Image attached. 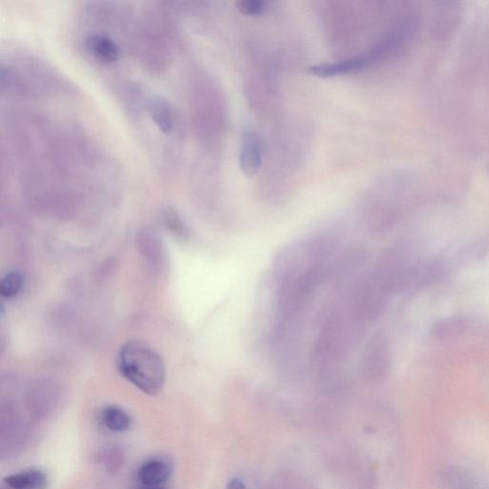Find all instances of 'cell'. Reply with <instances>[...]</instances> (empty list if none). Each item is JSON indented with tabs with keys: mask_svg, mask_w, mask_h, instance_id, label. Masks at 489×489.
I'll use <instances>...</instances> for the list:
<instances>
[{
	"mask_svg": "<svg viewBox=\"0 0 489 489\" xmlns=\"http://www.w3.org/2000/svg\"><path fill=\"white\" fill-rule=\"evenodd\" d=\"M117 367L126 381L148 395H158L165 386V362L146 343L133 340L123 344L117 355Z\"/></svg>",
	"mask_w": 489,
	"mask_h": 489,
	"instance_id": "obj_1",
	"label": "cell"
},
{
	"mask_svg": "<svg viewBox=\"0 0 489 489\" xmlns=\"http://www.w3.org/2000/svg\"><path fill=\"white\" fill-rule=\"evenodd\" d=\"M173 472L171 461L163 456L146 460L137 470V481L140 486H166Z\"/></svg>",
	"mask_w": 489,
	"mask_h": 489,
	"instance_id": "obj_2",
	"label": "cell"
},
{
	"mask_svg": "<svg viewBox=\"0 0 489 489\" xmlns=\"http://www.w3.org/2000/svg\"><path fill=\"white\" fill-rule=\"evenodd\" d=\"M139 248L143 255L152 266L161 267L164 264V249L157 234L149 230H145L139 233Z\"/></svg>",
	"mask_w": 489,
	"mask_h": 489,
	"instance_id": "obj_8",
	"label": "cell"
},
{
	"mask_svg": "<svg viewBox=\"0 0 489 489\" xmlns=\"http://www.w3.org/2000/svg\"><path fill=\"white\" fill-rule=\"evenodd\" d=\"M227 489H247V486L242 480L234 478L229 482Z\"/></svg>",
	"mask_w": 489,
	"mask_h": 489,
	"instance_id": "obj_14",
	"label": "cell"
},
{
	"mask_svg": "<svg viewBox=\"0 0 489 489\" xmlns=\"http://www.w3.org/2000/svg\"><path fill=\"white\" fill-rule=\"evenodd\" d=\"M86 51L100 62L110 65L120 59V50L116 42L104 35L93 34L86 38Z\"/></svg>",
	"mask_w": 489,
	"mask_h": 489,
	"instance_id": "obj_6",
	"label": "cell"
},
{
	"mask_svg": "<svg viewBox=\"0 0 489 489\" xmlns=\"http://www.w3.org/2000/svg\"><path fill=\"white\" fill-rule=\"evenodd\" d=\"M139 489H167L166 486H154V487H149V486H140Z\"/></svg>",
	"mask_w": 489,
	"mask_h": 489,
	"instance_id": "obj_15",
	"label": "cell"
},
{
	"mask_svg": "<svg viewBox=\"0 0 489 489\" xmlns=\"http://www.w3.org/2000/svg\"><path fill=\"white\" fill-rule=\"evenodd\" d=\"M374 62L370 54L358 56L334 63L315 66L309 69V73L321 77H332L360 71L368 68Z\"/></svg>",
	"mask_w": 489,
	"mask_h": 489,
	"instance_id": "obj_4",
	"label": "cell"
},
{
	"mask_svg": "<svg viewBox=\"0 0 489 489\" xmlns=\"http://www.w3.org/2000/svg\"><path fill=\"white\" fill-rule=\"evenodd\" d=\"M385 344L381 338H374L366 347L364 355V368L369 376H380L385 367Z\"/></svg>",
	"mask_w": 489,
	"mask_h": 489,
	"instance_id": "obj_7",
	"label": "cell"
},
{
	"mask_svg": "<svg viewBox=\"0 0 489 489\" xmlns=\"http://www.w3.org/2000/svg\"><path fill=\"white\" fill-rule=\"evenodd\" d=\"M152 121L163 133L169 134L176 126L175 113L169 104L162 99L152 100L149 104Z\"/></svg>",
	"mask_w": 489,
	"mask_h": 489,
	"instance_id": "obj_10",
	"label": "cell"
},
{
	"mask_svg": "<svg viewBox=\"0 0 489 489\" xmlns=\"http://www.w3.org/2000/svg\"><path fill=\"white\" fill-rule=\"evenodd\" d=\"M101 420L104 427L114 433H123L131 430L132 419L125 410L117 405H109L103 409Z\"/></svg>",
	"mask_w": 489,
	"mask_h": 489,
	"instance_id": "obj_9",
	"label": "cell"
},
{
	"mask_svg": "<svg viewBox=\"0 0 489 489\" xmlns=\"http://www.w3.org/2000/svg\"><path fill=\"white\" fill-rule=\"evenodd\" d=\"M47 473L39 468H28L4 479L5 489H47L50 485Z\"/></svg>",
	"mask_w": 489,
	"mask_h": 489,
	"instance_id": "obj_5",
	"label": "cell"
},
{
	"mask_svg": "<svg viewBox=\"0 0 489 489\" xmlns=\"http://www.w3.org/2000/svg\"><path fill=\"white\" fill-rule=\"evenodd\" d=\"M238 9L243 14L256 17V15H261L266 12L267 3L262 0H242L238 3Z\"/></svg>",
	"mask_w": 489,
	"mask_h": 489,
	"instance_id": "obj_13",
	"label": "cell"
},
{
	"mask_svg": "<svg viewBox=\"0 0 489 489\" xmlns=\"http://www.w3.org/2000/svg\"><path fill=\"white\" fill-rule=\"evenodd\" d=\"M262 144L258 135L251 131L243 134L240 154V169L246 177L257 175L262 166Z\"/></svg>",
	"mask_w": 489,
	"mask_h": 489,
	"instance_id": "obj_3",
	"label": "cell"
},
{
	"mask_svg": "<svg viewBox=\"0 0 489 489\" xmlns=\"http://www.w3.org/2000/svg\"><path fill=\"white\" fill-rule=\"evenodd\" d=\"M23 282L24 277L21 272H9L0 282V294L5 298L12 299L22 292Z\"/></svg>",
	"mask_w": 489,
	"mask_h": 489,
	"instance_id": "obj_12",
	"label": "cell"
},
{
	"mask_svg": "<svg viewBox=\"0 0 489 489\" xmlns=\"http://www.w3.org/2000/svg\"><path fill=\"white\" fill-rule=\"evenodd\" d=\"M444 480L448 489H485L480 481L461 468H449Z\"/></svg>",
	"mask_w": 489,
	"mask_h": 489,
	"instance_id": "obj_11",
	"label": "cell"
}]
</instances>
